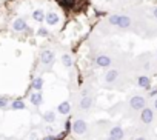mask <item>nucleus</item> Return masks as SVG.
Returning <instances> with one entry per match:
<instances>
[{
  "label": "nucleus",
  "instance_id": "aec40b11",
  "mask_svg": "<svg viewBox=\"0 0 157 140\" xmlns=\"http://www.w3.org/2000/svg\"><path fill=\"white\" fill-rule=\"evenodd\" d=\"M36 34L39 37H48L49 36V29H48V26H39L37 31H36Z\"/></svg>",
  "mask_w": 157,
  "mask_h": 140
},
{
  "label": "nucleus",
  "instance_id": "393cba45",
  "mask_svg": "<svg viewBox=\"0 0 157 140\" xmlns=\"http://www.w3.org/2000/svg\"><path fill=\"white\" fill-rule=\"evenodd\" d=\"M152 17H154V19H157V6L152 9Z\"/></svg>",
  "mask_w": 157,
  "mask_h": 140
},
{
  "label": "nucleus",
  "instance_id": "39448f33",
  "mask_svg": "<svg viewBox=\"0 0 157 140\" xmlns=\"http://www.w3.org/2000/svg\"><path fill=\"white\" fill-rule=\"evenodd\" d=\"M113 63H114V60H113V57H111L109 54H99V55L94 59V65H96L97 68H105V69H108V68H111Z\"/></svg>",
  "mask_w": 157,
  "mask_h": 140
},
{
  "label": "nucleus",
  "instance_id": "4468645a",
  "mask_svg": "<svg viewBox=\"0 0 157 140\" xmlns=\"http://www.w3.org/2000/svg\"><path fill=\"white\" fill-rule=\"evenodd\" d=\"M60 63H62L63 68L69 69V68H72V65H74V59H72V55H71L69 52H65V54H62V57H60Z\"/></svg>",
  "mask_w": 157,
  "mask_h": 140
},
{
  "label": "nucleus",
  "instance_id": "6e6552de",
  "mask_svg": "<svg viewBox=\"0 0 157 140\" xmlns=\"http://www.w3.org/2000/svg\"><path fill=\"white\" fill-rule=\"evenodd\" d=\"M93 103H94L93 96H90V94H82V96H80V100H78V108H80L82 111H90L91 106H93Z\"/></svg>",
  "mask_w": 157,
  "mask_h": 140
},
{
  "label": "nucleus",
  "instance_id": "1a4fd4ad",
  "mask_svg": "<svg viewBox=\"0 0 157 140\" xmlns=\"http://www.w3.org/2000/svg\"><path fill=\"white\" fill-rule=\"evenodd\" d=\"M45 23L46 26H57L60 23V16L56 11H48L45 13Z\"/></svg>",
  "mask_w": 157,
  "mask_h": 140
},
{
  "label": "nucleus",
  "instance_id": "20e7f679",
  "mask_svg": "<svg viewBox=\"0 0 157 140\" xmlns=\"http://www.w3.org/2000/svg\"><path fill=\"white\" fill-rule=\"evenodd\" d=\"M71 129H72V132L77 134V135H85V134L88 132L90 126H88V123H86L83 119H75V120L72 122V125H71Z\"/></svg>",
  "mask_w": 157,
  "mask_h": 140
},
{
  "label": "nucleus",
  "instance_id": "f257e3e1",
  "mask_svg": "<svg viewBox=\"0 0 157 140\" xmlns=\"http://www.w3.org/2000/svg\"><path fill=\"white\" fill-rule=\"evenodd\" d=\"M146 103H148V100H146L145 96H142V94H134V96H131L129 100H128V108H129V111L139 112L140 109H143V108L146 106Z\"/></svg>",
  "mask_w": 157,
  "mask_h": 140
},
{
  "label": "nucleus",
  "instance_id": "9d476101",
  "mask_svg": "<svg viewBox=\"0 0 157 140\" xmlns=\"http://www.w3.org/2000/svg\"><path fill=\"white\" fill-rule=\"evenodd\" d=\"M136 82H137V86H139V88L146 89V91L151 89L152 82H151V77H149V76H146V74H140V76H137Z\"/></svg>",
  "mask_w": 157,
  "mask_h": 140
},
{
  "label": "nucleus",
  "instance_id": "a211bd4d",
  "mask_svg": "<svg viewBox=\"0 0 157 140\" xmlns=\"http://www.w3.org/2000/svg\"><path fill=\"white\" fill-rule=\"evenodd\" d=\"M33 19H34V22H37V23H42V22H45V11L43 9H36L34 13H33Z\"/></svg>",
  "mask_w": 157,
  "mask_h": 140
},
{
  "label": "nucleus",
  "instance_id": "b1692460",
  "mask_svg": "<svg viewBox=\"0 0 157 140\" xmlns=\"http://www.w3.org/2000/svg\"><path fill=\"white\" fill-rule=\"evenodd\" d=\"M152 109L157 112V96L154 97V102H152Z\"/></svg>",
  "mask_w": 157,
  "mask_h": 140
},
{
  "label": "nucleus",
  "instance_id": "f03ea898",
  "mask_svg": "<svg viewBox=\"0 0 157 140\" xmlns=\"http://www.w3.org/2000/svg\"><path fill=\"white\" fill-rule=\"evenodd\" d=\"M139 120H140V123L145 125V126L152 125V123L155 122V111L152 109V106H148V105H146L143 109H140V111H139Z\"/></svg>",
  "mask_w": 157,
  "mask_h": 140
},
{
  "label": "nucleus",
  "instance_id": "0eeeda50",
  "mask_svg": "<svg viewBox=\"0 0 157 140\" xmlns=\"http://www.w3.org/2000/svg\"><path fill=\"white\" fill-rule=\"evenodd\" d=\"M28 28V22H26V17H17L13 20L11 23V29L14 32H25V29Z\"/></svg>",
  "mask_w": 157,
  "mask_h": 140
},
{
  "label": "nucleus",
  "instance_id": "a878e982",
  "mask_svg": "<svg viewBox=\"0 0 157 140\" xmlns=\"http://www.w3.org/2000/svg\"><path fill=\"white\" fill-rule=\"evenodd\" d=\"M105 140H117V138H114V137H111V135H108V137H106Z\"/></svg>",
  "mask_w": 157,
  "mask_h": 140
},
{
  "label": "nucleus",
  "instance_id": "2eb2a0df",
  "mask_svg": "<svg viewBox=\"0 0 157 140\" xmlns=\"http://www.w3.org/2000/svg\"><path fill=\"white\" fill-rule=\"evenodd\" d=\"M57 112L62 114V115H68V114L71 112V103H69L68 100L59 103V105H57Z\"/></svg>",
  "mask_w": 157,
  "mask_h": 140
},
{
  "label": "nucleus",
  "instance_id": "423d86ee",
  "mask_svg": "<svg viewBox=\"0 0 157 140\" xmlns=\"http://www.w3.org/2000/svg\"><path fill=\"white\" fill-rule=\"evenodd\" d=\"M120 77V71L117 68H108L106 69V73L103 74V82L106 85H114Z\"/></svg>",
  "mask_w": 157,
  "mask_h": 140
},
{
  "label": "nucleus",
  "instance_id": "dca6fc26",
  "mask_svg": "<svg viewBox=\"0 0 157 140\" xmlns=\"http://www.w3.org/2000/svg\"><path fill=\"white\" fill-rule=\"evenodd\" d=\"M10 108L13 111H23V109H26V103L22 99H16V100H13V103L10 105Z\"/></svg>",
  "mask_w": 157,
  "mask_h": 140
},
{
  "label": "nucleus",
  "instance_id": "7ed1b4c3",
  "mask_svg": "<svg viewBox=\"0 0 157 140\" xmlns=\"http://www.w3.org/2000/svg\"><path fill=\"white\" fill-rule=\"evenodd\" d=\"M54 60H56V54L51 48H46L40 52V63L45 66V68H51L54 65Z\"/></svg>",
  "mask_w": 157,
  "mask_h": 140
},
{
  "label": "nucleus",
  "instance_id": "bb28decb",
  "mask_svg": "<svg viewBox=\"0 0 157 140\" xmlns=\"http://www.w3.org/2000/svg\"><path fill=\"white\" fill-rule=\"evenodd\" d=\"M155 59H157V54H155Z\"/></svg>",
  "mask_w": 157,
  "mask_h": 140
},
{
  "label": "nucleus",
  "instance_id": "4be33fe9",
  "mask_svg": "<svg viewBox=\"0 0 157 140\" xmlns=\"http://www.w3.org/2000/svg\"><path fill=\"white\" fill-rule=\"evenodd\" d=\"M42 140H59V138H57V135H52V134H48V135H45V137H42Z\"/></svg>",
  "mask_w": 157,
  "mask_h": 140
},
{
  "label": "nucleus",
  "instance_id": "6ab92c4d",
  "mask_svg": "<svg viewBox=\"0 0 157 140\" xmlns=\"http://www.w3.org/2000/svg\"><path fill=\"white\" fill-rule=\"evenodd\" d=\"M57 119V112L56 111H45L43 112V120L48 122V123H54Z\"/></svg>",
  "mask_w": 157,
  "mask_h": 140
},
{
  "label": "nucleus",
  "instance_id": "f8f14e48",
  "mask_svg": "<svg viewBox=\"0 0 157 140\" xmlns=\"http://www.w3.org/2000/svg\"><path fill=\"white\" fill-rule=\"evenodd\" d=\"M109 135L114 137V138H117V140H123V137H125V129H123L120 125H114V126L109 129Z\"/></svg>",
  "mask_w": 157,
  "mask_h": 140
},
{
  "label": "nucleus",
  "instance_id": "9b49d317",
  "mask_svg": "<svg viewBox=\"0 0 157 140\" xmlns=\"http://www.w3.org/2000/svg\"><path fill=\"white\" fill-rule=\"evenodd\" d=\"M116 26L117 28H122V29H128V28L132 26V20L126 14H119V20H117V25Z\"/></svg>",
  "mask_w": 157,
  "mask_h": 140
},
{
  "label": "nucleus",
  "instance_id": "412c9836",
  "mask_svg": "<svg viewBox=\"0 0 157 140\" xmlns=\"http://www.w3.org/2000/svg\"><path fill=\"white\" fill-rule=\"evenodd\" d=\"M10 106V99L6 96H0V109H6Z\"/></svg>",
  "mask_w": 157,
  "mask_h": 140
},
{
  "label": "nucleus",
  "instance_id": "f3484780",
  "mask_svg": "<svg viewBox=\"0 0 157 140\" xmlns=\"http://www.w3.org/2000/svg\"><path fill=\"white\" fill-rule=\"evenodd\" d=\"M43 85H45V80H43V77L39 76V77H36V79L33 80V86H31V88H33L34 91H42V89H43Z\"/></svg>",
  "mask_w": 157,
  "mask_h": 140
},
{
  "label": "nucleus",
  "instance_id": "5701e85b",
  "mask_svg": "<svg viewBox=\"0 0 157 140\" xmlns=\"http://www.w3.org/2000/svg\"><path fill=\"white\" fill-rule=\"evenodd\" d=\"M132 140H149L146 135H137V137H134Z\"/></svg>",
  "mask_w": 157,
  "mask_h": 140
},
{
  "label": "nucleus",
  "instance_id": "ddd939ff",
  "mask_svg": "<svg viewBox=\"0 0 157 140\" xmlns=\"http://www.w3.org/2000/svg\"><path fill=\"white\" fill-rule=\"evenodd\" d=\"M29 102H31V105H34L36 108L42 106V103H43V96H42V93H40V91H34V93H31V96H29Z\"/></svg>",
  "mask_w": 157,
  "mask_h": 140
}]
</instances>
